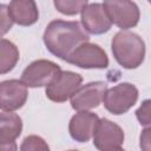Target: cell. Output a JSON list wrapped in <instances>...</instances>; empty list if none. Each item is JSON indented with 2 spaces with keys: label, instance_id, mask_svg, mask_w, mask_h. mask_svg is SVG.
<instances>
[{
  "label": "cell",
  "instance_id": "5b68a950",
  "mask_svg": "<svg viewBox=\"0 0 151 151\" xmlns=\"http://www.w3.org/2000/svg\"><path fill=\"white\" fill-rule=\"evenodd\" d=\"M111 22L123 31L137 26L139 21V8L136 2L126 0H112L103 4Z\"/></svg>",
  "mask_w": 151,
  "mask_h": 151
},
{
  "label": "cell",
  "instance_id": "603a6c76",
  "mask_svg": "<svg viewBox=\"0 0 151 151\" xmlns=\"http://www.w3.org/2000/svg\"><path fill=\"white\" fill-rule=\"evenodd\" d=\"M68 151H78V150H68Z\"/></svg>",
  "mask_w": 151,
  "mask_h": 151
},
{
  "label": "cell",
  "instance_id": "4fadbf2b",
  "mask_svg": "<svg viewBox=\"0 0 151 151\" xmlns=\"http://www.w3.org/2000/svg\"><path fill=\"white\" fill-rule=\"evenodd\" d=\"M8 13L13 22L20 26H31L39 19L37 4L32 0H13L8 5Z\"/></svg>",
  "mask_w": 151,
  "mask_h": 151
},
{
  "label": "cell",
  "instance_id": "7c38bea8",
  "mask_svg": "<svg viewBox=\"0 0 151 151\" xmlns=\"http://www.w3.org/2000/svg\"><path fill=\"white\" fill-rule=\"evenodd\" d=\"M99 120L100 119L96 113L90 111H80L71 118L68 132L76 142L86 143L93 137Z\"/></svg>",
  "mask_w": 151,
  "mask_h": 151
},
{
  "label": "cell",
  "instance_id": "ffe728a7",
  "mask_svg": "<svg viewBox=\"0 0 151 151\" xmlns=\"http://www.w3.org/2000/svg\"><path fill=\"white\" fill-rule=\"evenodd\" d=\"M139 147L142 151H151V126L142 131L139 136Z\"/></svg>",
  "mask_w": 151,
  "mask_h": 151
},
{
  "label": "cell",
  "instance_id": "8fae6325",
  "mask_svg": "<svg viewBox=\"0 0 151 151\" xmlns=\"http://www.w3.org/2000/svg\"><path fill=\"white\" fill-rule=\"evenodd\" d=\"M81 24L86 32L91 34H103L110 31L112 22L103 4H88L81 11Z\"/></svg>",
  "mask_w": 151,
  "mask_h": 151
},
{
  "label": "cell",
  "instance_id": "ba28073f",
  "mask_svg": "<svg viewBox=\"0 0 151 151\" xmlns=\"http://www.w3.org/2000/svg\"><path fill=\"white\" fill-rule=\"evenodd\" d=\"M124 143V131L116 123L101 118L93 133V145L99 151H112L120 149Z\"/></svg>",
  "mask_w": 151,
  "mask_h": 151
},
{
  "label": "cell",
  "instance_id": "ac0fdd59",
  "mask_svg": "<svg viewBox=\"0 0 151 151\" xmlns=\"http://www.w3.org/2000/svg\"><path fill=\"white\" fill-rule=\"evenodd\" d=\"M136 117L140 125H151V99L144 100L136 111Z\"/></svg>",
  "mask_w": 151,
  "mask_h": 151
},
{
  "label": "cell",
  "instance_id": "52a82bcc",
  "mask_svg": "<svg viewBox=\"0 0 151 151\" xmlns=\"http://www.w3.org/2000/svg\"><path fill=\"white\" fill-rule=\"evenodd\" d=\"M106 90L107 86L104 81H92L81 85L71 97L72 109L80 112L98 107L104 99Z\"/></svg>",
  "mask_w": 151,
  "mask_h": 151
},
{
  "label": "cell",
  "instance_id": "9a60e30c",
  "mask_svg": "<svg viewBox=\"0 0 151 151\" xmlns=\"http://www.w3.org/2000/svg\"><path fill=\"white\" fill-rule=\"evenodd\" d=\"M19 60V50L9 40L1 39V61H0V72L6 74L12 71Z\"/></svg>",
  "mask_w": 151,
  "mask_h": 151
},
{
  "label": "cell",
  "instance_id": "30bf717a",
  "mask_svg": "<svg viewBox=\"0 0 151 151\" xmlns=\"http://www.w3.org/2000/svg\"><path fill=\"white\" fill-rule=\"evenodd\" d=\"M28 97L27 86L18 79L4 80L0 84V107L4 112H12L24 106Z\"/></svg>",
  "mask_w": 151,
  "mask_h": 151
},
{
  "label": "cell",
  "instance_id": "9c48e42d",
  "mask_svg": "<svg viewBox=\"0 0 151 151\" xmlns=\"http://www.w3.org/2000/svg\"><path fill=\"white\" fill-rule=\"evenodd\" d=\"M83 77L72 71H63L60 76L46 87V97L55 103H63L76 93V91L81 86Z\"/></svg>",
  "mask_w": 151,
  "mask_h": 151
},
{
  "label": "cell",
  "instance_id": "5bb4252c",
  "mask_svg": "<svg viewBox=\"0 0 151 151\" xmlns=\"http://www.w3.org/2000/svg\"><path fill=\"white\" fill-rule=\"evenodd\" d=\"M22 131V120L21 118L13 112L1 113L0 122V144L14 142Z\"/></svg>",
  "mask_w": 151,
  "mask_h": 151
},
{
  "label": "cell",
  "instance_id": "277c9868",
  "mask_svg": "<svg viewBox=\"0 0 151 151\" xmlns=\"http://www.w3.org/2000/svg\"><path fill=\"white\" fill-rule=\"evenodd\" d=\"M138 99V88L130 83H122L107 88L103 99L105 109L112 114L127 112Z\"/></svg>",
  "mask_w": 151,
  "mask_h": 151
},
{
  "label": "cell",
  "instance_id": "7a4b0ae2",
  "mask_svg": "<svg viewBox=\"0 0 151 151\" xmlns=\"http://www.w3.org/2000/svg\"><path fill=\"white\" fill-rule=\"evenodd\" d=\"M111 50L116 61L124 68L132 70L142 65L145 58L143 39L130 31H119L111 41Z\"/></svg>",
  "mask_w": 151,
  "mask_h": 151
},
{
  "label": "cell",
  "instance_id": "8992f818",
  "mask_svg": "<svg viewBox=\"0 0 151 151\" xmlns=\"http://www.w3.org/2000/svg\"><path fill=\"white\" fill-rule=\"evenodd\" d=\"M66 61L80 68H106L109 66L106 52L99 45L92 42L80 45L71 53Z\"/></svg>",
  "mask_w": 151,
  "mask_h": 151
},
{
  "label": "cell",
  "instance_id": "2e32d148",
  "mask_svg": "<svg viewBox=\"0 0 151 151\" xmlns=\"http://www.w3.org/2000/svg\"><path fill=\"white\" fill-rule=\"evenodd\" d=\"M53 5L58 12L66 15H74L81 13L88 2L86 0H55Z\"/></svg>",
  "mask_w": 151,
  "mask_h": 151
},
{
  "label": "cell",
  "instance_id": "44dd1931",
  "mask_svg": "<svg viewBox=\"0 0 151 151\" xmlns=\"http://www.w3.org/2000/svg\"><path fill=\"white\" fill-rule=\"evenodd\" d=\"M1 151H17V143L11 142L1 144Z\"/></svg>",
  "mask_w": 151,
  "mask_h": 151
},
{
  "label": "cell",
  "instance_id": "7402d4cb",
  "mask_svg": "<svg viewBox=\"0 0 151 151\" xmlns=\"http://www.w3.org/2000/svg\"><path fill=\"white\" fill-rule=\"evenodd\" d=\"M112 151H125V150H123V149L120 147V149H116V150H112Z\"/></svg>",
  "mask_w": 151,
  "mask_h": 151
},
{
  "label": "cell",
  "instance_id": "d6986e66",
  "mask_svg": "<svg viewBox=\"0 0 151 151\" xmlns=\"http://www.w3.org/2000/svg\"><path fill=\"white\" fill-rule=\"evenodd\" d=\"M0 18H1V34L4 35L5 33H7L12 25L14 24L9 13H8V6L1 4L0 5Z\"/></svg>",
  "mask_w": 151,
  "mask_h": 151
},
{
  "label": "cell",
  "instance_id": "e0dca14e",
  "mask_svg": "<svg viewBox=\"0 0 151 151\" xmlns=\"http://www.w3.org/2000/svg\"><path fill=\"white\" fill-rule=\"evenodd\" d=\"M20 151H50V146L41 137L31 134L22 140Z\"/></svg>",
  "mask_w": 151,
  "mask_h": 151
},
{
  "label": "cell",
  "instance_id": "3957f363",
  "mask_svg": "<svg viewBox=\"0 0 151 151\" xmlns=\"http://www.w3.org/2000/svg\"><path fill=\"white\" fill-rule=\"evenodd\" d=\"M59 65L51 60L39 59L31 63L21 74V81L27 87L50 86L61 73Z\"/></svg>",
  "mask_w": 151,
  "mask_h": 151
},
{
  "label": "cell",
  "instance_id": "6da1fadb",
  "mask_svg": "<svg viewBox=\"0 0 151 151\" xmlns=\"http://www.w3.org/2000/svg\"><path fill=\"white\" fill-rule=\"evenodd\" d=\"M44 44L55 57L65 60L80 45L88 42V34L78 21L53 20L44 32Z\"/></svg>",
  "mask_w": 151,
  "mask_h": 151
}]
</instances>
